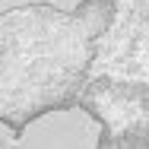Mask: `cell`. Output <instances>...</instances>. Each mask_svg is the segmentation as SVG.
Wrapping results in <instances>:
<instances>
[{"label": "cell", "mask_w": 149, "mask_h": 149, "mask_svg": "<svg viewBox=\"0 0 149 149\" xmlns=\"http://www.w3.org/2000/svg\"><path fill=\"white\" fill-rule=\"evenodd\" d=\"M114 13V0H83L73 13L54 3L0 13V124L22 136L32 120L76 108Z\"/></svg>", "instance_id": "cell-1"}, {"label": "cell", "mask_w": 149, "mask_h": 149, "mask_svg": "<svg viewBox=\"0 0 149 149\" xmlns=\"http://www.w3.org/2000/svg\"><path fill=\"white\" fill-rule=\"evenodd\" d=\"M76 108L102 127L95 149H149V83L89 76Z\"/></svg>", "instance_id": "cell-2"}]
</instances>
